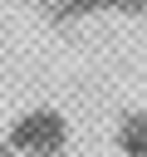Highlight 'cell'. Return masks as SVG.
I'll list each match as a JSON object with an SVG mask.
<instances>
[{"label":"cell","mask_w":147,"mask_h":157,"mask_svg":"<svg viewBox=\"0 0 147 157\" xmlns=\"http://www.w3.org/2000/svg\"><path fill=\"white\" fill-rule=\"evenodd\" d=\"M0 157H69V118L54 108L20 113L0 137Z\"/></svg>","instance_id":"cell-1"},{"label":"cell","mask_w":147,"mask_h":157,"mask_svg":"<svg viewBox=\"0 0 147 157\" xmlns=\"http://www.w3.org/2000/svg\"><path fill=\"white\" fill-rule=\"evenodd\" d=\"M118 147L127 157H147V113H127L118 123Z\"/></svg>","instance_id":"cell-2"}]
</instances>
